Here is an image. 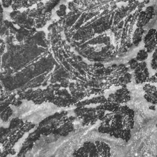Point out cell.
<instances>
[{
    "mask_svg": "<svg viewBox=\"0 0 157 157\" xmlns=\"http://www.w3.org/2000/svg\"><path fill=\"white\" fill-rule=\"evenodd\" d=\"M66 7L64 4H61L59 6V9L56 11V14L59 17H63L66 15Z\"/></svg>",
    "mask_w": 157,
    "mask_h": 157,
    "instance_id": "19",
    "label": "cell"
},
{
    "mask_svg": "<svg viewBox=\"0 0 157 157\" xmlns=\"http://www.w3.org/2000/svg\"><path fill=\"white\" fill-rule=\"evenodd\" d=\"M42 90H43L39 88L36 90H33L31 96L30 101H32L36 104H40L45 102Z\"/></svg>",
    "mask_w": 157,
    "mask_h": 157,
    "instance_id": "10",
    "label": "cell"
},
{
    "mask_svg": "<svg viewBox=\"0 0 157 157\" xmlns=\"http://www.w3.org/2000/svg\"><path fill=\"white\" fill-rule=\"evenodd\" d=\"M144 91L145 92L144 94L145 99L152 104H156V87L155 85L147 83L144 86Z\"/></svg>",
    "mask_w": 157,
    "mask_h": 157,
    "instance_id": "7",
    "label": "cell"
},
{
    "mask_svg": "<svg viewBox=\"0 0 157 157\" xmlns=\"http://www.w3.org/2000/svg\"><path fill=\"white\" fill-rule=\"evenodd\" d=\"M150 109H153V110H155V106H153V107L150 106Z\"/></svg>",
    "mask_w": 157,
    "mask_h": 157,
    "instance_id": "26",
    "label": "cell"
},
{
    "mask_svg": "<svg viewBox=\"0 0 157 157\" xmlns=\"http://www.w3.org/2000/svg\"><path fill=\"white\" fill-rule=\"evenodd\" d=\"M151 66L154 70L156 69V50H155V52H154V53L153 54V56H152V59H151Z\"/></svg>",
    "mask_w": 157,
    "mask_h": 157,
    "instance_id": "22",
    "label": "cell"
},
{
    "mask_svg": "<svg viewBox=\"0 0 157 157\" xmlns=\"http://www.w3.org/2000/svg\"><path fill=\"white\" fill-rule=\"evenodd\" d=\"M107 101V99L105 98L104 96H99L97 98H93L90 99H86L83 101H79L77 103H76L75 105L78 107H83L86 105H89L90 104H97V103H100L102 104L105 102Z\"/></svg>",
    "mask_w": 157,
    "mask_h": 157,
    "instance_id": "9",
    "label": "cell"
},
{
    "mask_svg": "<svg viewBox=\"0 0 157 157\" xmlns=\"http://www.w3.org/2000/svg\"><path fill=\"white\" fill-rule=\"evenodd\" d=\"M21 12L18 10H13L12 12H10V18L15 21L16 20V18L20 15Z\"/></svg>",
    "mask_w": 157,
    "mask_h": 157,
    "instance_id": "23",
    "label": "cell"
},
{
    "mask_svg": "<svg viewBox=\"0 0 157 157\" xmlns=\"http://www.w3.org/2000/svg\"><path fill=\"white\" fill-rule=\"evenodd\" d=\"M134 76L137 84L147 82L149 78V73L145 61L139 63L137 67L134 70Z\"/></svg>",
    "mask_w": 157,
    "mask_h": 157,
    "instance_id": "4",
    "label": "cell"
},
{
    "mask_svg": "<svg viewBox=\"0 0 157 157\" xmlns=\"http://www.w3.org/2000/svg\"><path fill=\"white\" fill-rule=\"evenodd\" d=\"M96 151L98 157H110V148L109 145L103 142L100 141H96L94 143Z\"/></svg>",
    "mask_w": 157,
    "mask_h": 157,
    "instance_id": "8",
    "label": "cell"
},
{
    "mask_svg": "<svg viewBox=\"0 0 157 157\" xmlns=\"http://www.w3.org/2000/svg\"><path fill=\"white\" fill-rule=\"evenodd\" d=\"M73 156L74 157H88V154L85 148L82 146L74 151Z\"/></svg>",
    "mask_w": 157,
    "mask_h": 157,
    "instance_id": "16",
    "label": "cell"
},
{
    "mask_svg": "<svg viewBox=\"0 0 157 157\" xmlns=\"http://www.w3.org/2000/svg\"><path fill=\"white\" fill-rule=\"evenodd\" d=\"M144 33V30L142 28H137L132 35V43L135 46H138L142 39V35Z\"/></svg>",
    "mask_w": 157,
    "mask_h": 157,
    "instance_id": "11",
    "label": "cell"
},
{
    "mask_svg": "<svg viewBox=\"0 0 157 157\" xmlns=\"http://www.w3.org/2000/svg\"><path fill=\"white\" fill-rule=\"evenodd\" d=\"M12 2H13L12 1H8V0L7 1H2L1 3L2 4V6L4 8H7L12 5Z\"/></svg>",
    "mask_w": 157,
    "mask_h": 157,
    "instance_id": "24",
    "label": "cell"
},
{
    "mask_svg": "<svg viewBox=\"0 0 157 157\" xmlns=\"http://www.w3.org/2000/svg\"><path fill=\"white\" fill-rule=\"evenodd\" d=\"M130 99V92L126 87H122L121 88L117 90L115 93L110 94L107 101L112 103L120 104L126 103Z\"/></svg>",
    "mask_w": 157,
    "mask_h": 157,
    "instance_id": "3",
    "label": "cell"
},
{
    "mask_svg": "<svg viewBox=\"0 0 157 157\" xmlns=\"http://www.w3.org/2000/svg\"><path fill=\"white\" fill-rule=\"evenodd\" d=\"M40 137V134H39V132L36 129L34 131H33V132H31L28 137L26 138L28 140H29V141L32 142H35L36 140H37Z\"/></svg>",
    "mask_w": 157,
    "mask_h": 157,
    "instance_id": "17",
    "label": "cell"
},
{
    "mask_svg": "<svg viewBox=\"0 0 157 157\" xmlns=\"http://www.w3.org/2000/svg\"><path fill=\"white\" fill-rule=\"evenodd\" d=\"M35 126V124L32 123L31 122H29V121H25L23 123V125L22 126L21 128L20 129V130L23 132L24 133L27 132L28 131H29L31 129H32Z\"/></svg>",
    "mask_w": 157,
    "mask_h": 157,
    "instance_id": "18",
    "label": "cell"
},
{
    "mask_svg": "<svg viewBox=\"0 0 157 157\" xmlns=\"http://www.w3.org/2000/svg\"><path fill=\"white\" fill-rule=\"evenodd\" d=\"M147 82H150V83H156V74L152 76L151 78H148Z\"/></svg>",
    "mask_w": 157,
    "mask_h": 157,
    "instance_id": "25",
    "label": "cell"
},
{
    "mask_svg": "<svg viewBox=\"0 0 157 157\" xmlns=\"http://www.w3.org/2000/svg\"><path fill=\"white\" fill-rule=\"evenodd\" d=\"M13 157H25V155H22V156H18V155H17V156H13Z\"/></svg>",
    "mask_w": 157,
    "mask_h": 157,
    "instance_id": "27",
    "label": "cell"
},
{
    "mask_svg": "<svg viewBox=\"0 0 157 157\" xmlns=\"http://www.w3.org/2000/svg\"><path fill=\"white\" fill-rule=\"evenodd\" d=\"M13 110L10 108V106L6 108L1 113H0V118L2 121L6 122L9 120V118L12 115Z\"/></svg>",
    "mask_w": 157,
    "mask_h": 157,
    "instance_id": "13",
    "label": "cell"
},
{
    "mask_svg": "<svg viewBox=\"0 0 157 157\" xmlns=\"http://www.w3.org/2000/svg\"><path fill=\"white\" fill-rule=\"evenodd\" d=\"M156 33L155 29L151 28L148 30V33L146 34L144 39L145 50L147 53H151L156 48Z\"/></svg>",
    "mask_w": 157,
    "mask_h": 157,
    "instance_id": "6",
    "label": "cell"
},
{
    "mask_svg": "<svg viewBox=\"0 0 157 157\" xmlns=\"http://www.w3.org/2000/svg\"><path fill=\"white\" fill-rule=\"evenodd\" d=\"M10 136V130L8 128L0 127V144H4Z\"/></svg>",
    "mask_w": 157,
    "mask_h": 157,
    "instance_id": "12",
    "label": "cell"
},
{
    "mask_svg": "<svg viewBox=\"0 0 157 157\" xmlns=\"http://www.w3.org/2000/svg\"><path fill=\"white\" fill-rule=\"evenodd\" d=\"M59 1H50L46 2L44 6V10H43L44 13L52 12V10L57 5L58 3H59Z\"/></svg>",
    "mask_w": 157,
    "mask_h": 157,
    "instance_id": "14",
    "label": "cell"
},
{
    "mask_svg": "<svg viewBox=\"0 0 157 157\" xmlns=\"http://www.w3.org/2000/svg\"><path fill=\"white\" fill-rule=\"evenodd\" d=\"M155 16V9L153 6L148 7L145 10L140 11L138 15L137 22L136 23L137 28H142L147 24L150 20Z\"/></svg>",
    "mask_w": 157,
    "mask_h": 157,
    "instance_id": "5",
    "label": "cell"
},
{
    "mask_svg": "<svg viewBox=\"0 0 157 157\" xmlns=\"http://www.w3.org/2000/svg\"><path fill=\"white\" fill-rule=\"evenodd\" d=\"M77 102L78 101L71 95L68 91L64 88L55 91V98L52 103L58 107H69Z\"/></svg>",
    "mask_w": 157,
    "mask_h": 157,
    "instance_id": "2",
    "label": "cell"
},
{
    "mask_svg": "<svg viewBox=\"0 0 157 157\" xmlns=\"http://www.w3.org/2000/svg\"><path fill=\"white\" fill-rule=\"evenodd\" d=\"M74 112L77 117L82 120V123L83 126L94 124L98 120L96 114L95 108L78 107L74 110Z\"/></svg>",
    "mask_w": 157,
    "mask_h": 157,
    "instance_id": "1",
    "label": "cell"
},
{
    "mask_svg": "<svg viewBox=\"0 0 157 157\" xmlns=\"http://www.w3.org/2000/svg\"><path fill=\"white\" fill-rule=\"evenodd\" d=\"M11 6H12V9H13V10H18V9H20L22 7L21 1H13Z\"/></svg>",
    "mask_w": 157,
    "mask_h": 157,
    "instance_id": "21",
    "label": "cell"
},
{
    "mask_svg": "<svg viewBox=\"0 0 157 157\" xmlns=\"http://www.w3.org/2000/svg\"><path fill=\"white\" fill-rule=\"evenodd\" d=\"M128 64L129 68L131 70L134 71L137 67V66L139 64V62L135 58H132L128 62Z\"/></svg>",
    "mask_w": 157,
    "mask_h": 157,
    "instance_id": "20",
    "label": "cell"
},
{
    "mask_svg": "<svg viewBox=\"0 0 157 157\" xmlns=\"http://www.w3.org/2000/svg\"><path fill=\"white\" fill-rule=\"evenodd\" d=\"M147 58H148V53L147 52V51L145 49H141L138 52L135 59L139 63H140V62L145 61V60Z\"/></svg>",
    "mask_w": 157,
    "mask_h": 157,
    "instance_id": "15",
    "label": "cell"
}]
</instances>
